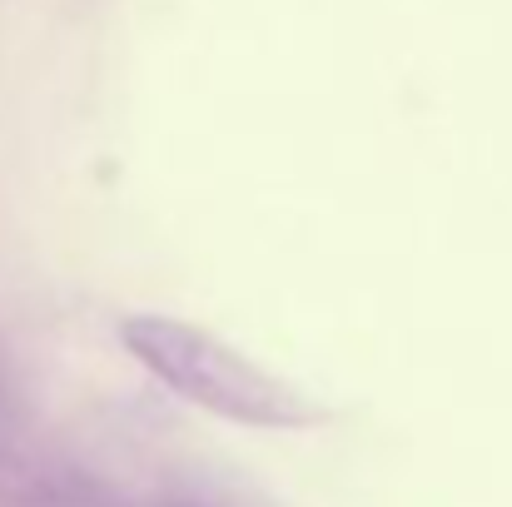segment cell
I'll return each instance as SVG.
<instances>
[{
    "label": "cell",
    "instance_id": "1",
    "mask_svg": "<svg viewBox=\"0 0 512 507\" xmlns=\"http://www.w3.org/2000/svg\"><path fill=\"white\" fill-rule=\"evenodd\" d=\"M125 353L155 373L174 398L239 423V428H264V433H304L334 423V408L304 393L294 378L254 363L244 348L224 343L219 334L174 319V314H125L120 319Z\"/></svg>",
    "mask_w": 512,
    "mask_h": 507
}]
</instances>
